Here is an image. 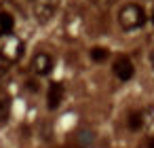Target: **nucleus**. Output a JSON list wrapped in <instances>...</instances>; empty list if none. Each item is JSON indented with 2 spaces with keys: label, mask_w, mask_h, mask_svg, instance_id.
<instances>
[{
  "label": "nucleus",
  "mask_w": 154,
  "mask_h": 148,
  "mask_svg": "<svg viewBox=\"0 0 154 148\" xmlns=\"http://www.w3.org/2000/svg\"><path fill=\"white\" fill-rule=\"evenodd\" d=\"M13 17L5 11H0V36H9L13 32Z\"/></svg>",
  "instance_id": "nucleus-7"
},
{
  "label": "nucleus",
  "mask_w": 154,
  "mask_h": 148,
  "mask_svg": "<svg viewBox=\"0 0 154 148\" xmlns=\"http://www.w3.org/2000/svg\"><path fill=\"white\" fill-rule=\"evenodd\" d=\"M127 125H129V129H133V131L141 129V125H143V116H141V112H131Z\"/></svg>",
  "instance_id": "nucleus-9"
},
{
  "label": "nucleus",
  "mask_w": 154,
  "mask_h": 148,
  "mask_svg": "<svg viewBox=\"0 0 154 148\" xmlns=\"http://www.w3.org/2000/svg\"><path fill=\"white\" fill-rule=\"evenodd\" d=\"M93 5H97V7H101V9H108V7L112 5V0H93Z\"/></svg>",
  "instance_id": "nucleus-11"
},
{
  "label": "nucleus",
  "mask_w": 154,
  "mask_h": 148,
  "mask_svg": "<svg viewBox=\"0 0 154 148\" xmlns=\"http://www.w3.org/2000/svg\"><path fill=\"white\" fill-rule=\"evenodd\" d=\"M32 66H34L38 76H47L53 70V57L49 53H36L34 59H32Z\"/></svg>",
  "instance_id": "nucleus-4"
},
{
  "label": "nucleus",
  "mask_w": 154,
  "mask_h": 148,
  "mask_svg": "<svg viewBox=\"0 0 154 148\" xmlns=\"http://www.w3.org/2000/svg\"><path fill=\"white\" fill-rule=\"evenodd\" d=\"M5 72H7V68H5V66H2V64H0V76H2V74H5Z\"/></svg>",
  "instance_id": "nucleus-14"
},
{
  "label": "nucleus",
  "mask_w": 154,
  "mask_h": 148,
  "mask_svg": "<svg viewBox=\"0 0 154 148\" xmlns=\"http://www.w3.org/2000/svg\"><path fill=\"white\" fill-rule=\"evenodd\" d=\"M152 24H154V13H152Z\"/></svg>",
  "instance_id": "nucleus-15"
},
{
  "label": "nucleus",
  "mask_w": 154,
  "mask_h": 148,
  "mask_svg": "<svg viewBox=\"0 0 154 148\" xmlns=\"http://www.w3.org/2000/svg\"><path fill=\"white\" fill-rule=\"evenodd\" d=\"M23 55V43L19 38H9L0 45V57H5L7 61H17Z\"/></svg>",
  "instance_id": "nucleus-2"
},
{
  "label": "nucleus",
  "mask_w": 154,
  "mask_h": 148,
  "mask_svg": "<svg viewBox=\"0 0 154 148\" xmlns=\"http://www.w3.org/2000/svg\"><path fill=\"white\" fill-rule=\"evenodd\" d=\"M36 17L40 24H47L55 13V0H36Z\"/></svg>",
  "instance_id": "nucleus-5"
},
{
  "label": "nucleus",
  "mask_w": 154,
  "mask_h": 148,
  "mask_svg": "<svg viewBox=\"0 0 154 148\" xmlns=\"http://www.w3.org/2000/svg\"><path fill=\"white\" fill-rule=\"evenodd\" d=\"M133 72H135V68H133V61L129 57H116V61H114V74L120 80H131Z\"/></svg>",
  "instance_id": "nucleus-3"
},
{
  "label": "nucleus",
  "mask_w": 154,
  "mask_h": 148,
  "mask_svg": "<svg viewBox=\"0 0 154 148\" xmlns=\"http://www.w3.org/2000/svg\"><path fill=\"white\" fill-rule=\"evenodd\" d=\"M108 55H110V53H108V49H106V47H93V49H91V59H93V61H97V64L106 61V59H108Z\"/></svg>",
  "instance_id": "nucleus-8"
},
{
  "label": "nucleus",
  "mask_w": 154,
  "mask_h": 148,
  "mask_svg": "<svg viewBox=\"0 0 154 148\" xmlns=\"http://www.w3.org/2000/svg\"><path fill=\"white\" fill-rule=\"evenodd\" d=\"M152 64H154V55H152Z\"/></svg>",
  "instance_id": "nucleus-16"
},
{
  "label": "nucleus",
  "mask_w": 154,
  "mask_h": 148,
  "mask_svg": "<svg viewBox=\"0 0 154 148\" xmlns=\"http://www.w3.org/2000/svg\"><path fill=\"white\" fill-rule=\"evenodd\" d=\"M26 85H28V89H30V91H38V83H36V80H28Z\"/></svg>",
  "instance_id": "nucleus-12"
},
{
  "label": "nucleus",
  "mask_w": 154,
  "mask_h": 148,
  "mask_svg": "<svg viewBox=\"0 0 154 148\" xmlns=\"http://www.w3.org/2000/svg\"><path fill=\"white\" fill-rule=\"evenodd\" d=\"M9 108H11L9 97H2V99H0V121H7V116H9Z\"/></svg>",
  "instance_id": "nucleus-10"
},
{
  "label": "nucleus",
  "mask_w": 154,
  "mask_h": 148,
  "mask_svg": "<svg viewBox=\"0 0 154 148\" xmlns=\"http://www.w3.org/2000/svg\"><path fill=\"white\" fill-rule=\"evenodd\" d=\"M146 146H148V148H154V135H152V137H148V142H146Z\"/></svg>",
  "instance_id": "nucleus-13"
},
{
  "label": "nucleus",
  "mask_w": 154,
  "mask_h": 148,
  "mask_svg": "<svg viewBox=\"0 0 154 148\" xmlns=\"http://www.w3.org/2000/svg\"><path fill=\"white\" fill-rule=\"evenodd\" d=\"M61 97H63V85H61V83H51V85H49V91H47V106H49L51 110L59 108Z\"/></svg>",
  "instance_id": "nucleus-6"
},
{
  "label": "nucleus",
  "mask_w": 154,
  "mask_h": 148,
  "mask_svg": "<svg viewBox=\"0 0 154 148\" xmlns=\"http://www.w3.org/2000/svg\"><path fill=\"white\" fill-rule=\"evenodd\" d=\"M118 21L125 30H137L146 24V13L139 5H127L118 13Z\"/></svg>",
  "instance_id": "nucleus-1"
}]
</instances>
